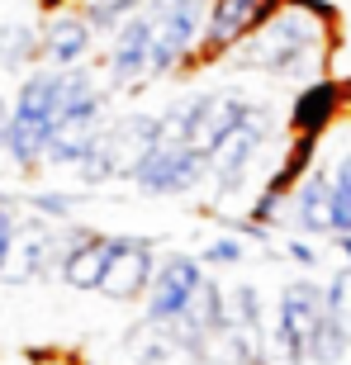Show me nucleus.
<instances>
[{
    "label": "nucleus",
    "mask_w": 351,
    "mask_h": 365,
    "mask_svg": "<svg viewBox=\"0 0 351 365\" xmlns=\"http://www.w3.org/2000/svg\"><path fill=\"white\" fill-rule=\"evenodd\" d=\"M0 204H14V190H0Z\"/></svg>",
    "instance_id": "obj_29"
},
{
    "label": "nucleus",
    "mask_w": 351,
    "mask_h": 365,
    "mask_svg": "<svg viewBox=\"0 0 351 365\" xmlns=\"http://www.w3.org/2000/svg\"><path fill=\"white\" fill-rule=\"evenodd\" d=\"M95 86L105 81L91 62L86 67H34L19 76L10 100V133H5V162L19 176H43V148H48L62 109L91 95Z\"/></svg>",
    "instance_id": "obj_2"
},
{
    "label": "nucleus",
    "mask_w": 351,
    "mask_h": 365,
    "mask_svg": "<svg viewBox=\"0 0 351 365\" xmlns=\"http://www.w3.org/2000/svg\"><path fill=\"white\" fill-rule=\"evenodd\" d=\"M327 318H332L351 341V271L347 266H337V271L327 275Z\"/></svg>",
    "instance_id": "obj_25"
},
{
    "label": "nucleus",
    "mask_w": 351,
    "mask_h": 365,
    "mask_svg": "<svg viewBox=\"0 0 351 365\" xmlns=\"http://www.w3.org/2000/svg\"><path fill=\"white\" fill-rule=\"evenodd\" d=\"M327 43H332L327 10H318L309 0H285L280 10L270 14L247 43H238L223 62L233 71H257V76H270V81L309 86L327 67Z\"/></svg>",
    "instance_id": "obj_1"
},
{
    "label": "nucleus",
    "mask_w": 351,
    "mask_h": 365,
    "mask_svg": "<svg viewBox=\"0 0 351 365\" xmlns=\"http://www.w3.org/2000/svg\"><path fill=\"white\" fill-rule=\"evenodd\" d=\"M252 95L243 91H195L190 95V128H185V148H195L200 157L223 143V138L238 128V123L252 114Z\"/></svg>",
    "instance_id": "obj_12"
},
{
    "label": "nucleus",
    "mask_w": 351,
    "mask_h": 365,
    "mask_svg": "<svg viewBox=\"0 0 351 365\" xmlns=\"http://www.w3.org/2000/svg\"><path fill=\"white\" fill-rule=\"evenodd\" d=\"M5 133H10V100L0 95V157H5Z\"/></svg>",
    "instance_id": "obj_28"
},
{
    "label": "nucleus",
    "mask_w": 351,
    "mask_h": 365,
    "mask_svg": "<svg viewBox=\"0 0 351 365\" xmlns=\"http://www.w3.org/2000/svg\"><path fill=\"white\" fill-rule=\"evenodd\" d=\"M327 209H332V166L313 162L299 185L290 190V204H285V223L280 228L299 232V237H318L327 242Z\"/></svg>",
    "instance_id": "obj_14"
},
{
    "label": "nucleus",
    "mask_w": 351,
    "mask_h": 365,
    "mask_svg": "<svg viewBox=\"0 0 351 365\" xmlns=\"http://www.w3.org/2000/svg\"><path fill=\"white\" fill-rule=\"evenodd\" d=\"M247 257H252V242H243V237L228 232V228L200 247V266L204 271H233V266H243Z\"/></svg>",
    "instance_id": "obj_22"
},
{
    "label": "nucleus",
    "mask_w": 351,
    "mask_h": 365,
    "mask_svg": "<svg viewBox=\"0 0 351 365\" xmlns=\"http://www.w3.org/2000/svg\"><path fill=\"white\" fill-rule=\"evenodd\" d=\"M105 138V152H109V166H114V180H133V171L148 162V152L157 148L162 138V123L152 109H123L100 128Z\"/></svg>",
    "instance_id": "obj_13"
},
{
    "label": "nucleus",
    "mask_w": 351,
    "mask_h": 365,
    "mask_svg": "<svg viewBox=\"0 0 351 365\" xmlns=\"http://www.w3.org/2000/svg\"><path fill=\"white\" fill-rule=\"evenodd\" d=\"M332 209H327V237L351 232V148L332 157Z\"/></svg>",
    "instance_id": "obj_20"
},
{
    "label": "nucleus",
    "mask_w": 351,
    "mask_h": 365,
    "mask_svg": "<svg viewBox=\"0 0 351 365\" xmlns=\"http://www.w3.org/2000/svg\"><path fill=\"white\" fill-rule=\"evenodd\" d=\"M209 180V162L185 143H157L148 152V162L133 171L128 185L148 200H176V195H195Z\"/></svg>",
    "instance_id": "obj_8"
},
{
    "label": "nucleus",
    "mask_w": 351,
    "mask_h": 365,
    "mask_svg": "<svg viewBox=\"0 0 351 365\" xmlns=\"http://www.w3.org/2000/svg\"><path fill=\"white\" fill-rule=\"evenodd\" d=\"M152 24V57H148V86H162L195 62L209 19V0H148L143 5Z\"/></svg>",
    "instance_id": "obj_4"
},
{
    "label": "nucleus",
    "mask_w": 351,
    "mask_h": 365,
    "mask_svg": "<svg viewBox=\"0 0 351 365\" xmlns=\"http://www.w3.org/2000/svg\"><path fill=\"white\" fill-rule=\"evenodd\" d=\"M275 252H280L285 261H295L299 271H318V266L327 261V242H318V237H299V232L275 237Z\"/></svg>",
    "instance_id": "obj_23"
},
{
    "label": "nucleus",
    "mask_w": 351,
    "mask_h": 365,
    "mask_svg": "<svg viewBox=\"0 0 351 365\" xmlns=\"http://www.w3.org/2000/svg\"><path fill=\"white\" fill-rule=\"evenodd\" d=\"M19 218H24V209H19V204H0V271H5V257H10V242H14Z\"/></svg>",
    "instance_id": "obj_26"
},
{
    "label": "nucleus",
    "mask_w": 351,
    "mask_h": 365,
    "mask_svg": "<svg viewBox=\"0 0 351 365\" xmlns=\"http://www.w3.org/2000/svg\"><path fill=\"white\" fill-rule=\"evenodd\" d=\"M270 128H275V105H270V100H257L252 114L204 157V162H209V180H204V185H209V204H204V209H209V214L228 218V209L252 190L257 166L266 162Z\"/></svg>",
    "instance_id": "obj_3"
},
{
    "label": "nucleus",
    "mask_w": 351,
    "mask_h": 365,
    "mask_svg": "<svg viewBox=\"0 0 351 365\" xmlns=\"http://www.w3.org/2000/svg\"><path fill=\"white\" fill-rule=\"evenodd\" d=\"M204 275L209 271H204L200 257H190V252L162 257L157 261V275H152V289H148V299H143V318H152V323H162V327H176L185 318L195 289L204 284Z\"/></svg>",
    "instance_id": "obj_11"
},
{
    "label": "nucleus",
    "mask_w": 351,
    "mask_h": 365,
    "mask_svg": "<svg viewBox=\"0 0 351 365\" xmlns=\"http://www.w3.org/2000/svg\"><path fill=\"white\" fill-rule=\"evenodd\" d=\"M342 114V86L332 76H318V81L299 86L290 109H285V133L290 138H323Z\"/></svg>",
    "instance_id": "obj_17"
},
{
    "label": "nucleus",
    "mask_w": 351,
    "mask_h": 365,
    "mask_svg": "<svg viewBox=\"0 0 351 365\" xmlns=\"http://www.w3.org/2000/svg\"><path fill=\"white\" fill-rule=\"evenodd\" d=\"M327 323V284L299 275L275 299V327H270V361L309 365V341Z\"/></svg>",
    "instance_id": "obj_5"
},
{
    "label": "nucleus",
    "mask_w": 351,
    "mask_h": 365,
    "mask_svg": "<svg viewBox=\"0 0 351 365\" xmlns=\"http://www.w3.org/2000/svg\"><path fill=\"white\" fill-rule=\"evenodd\" d=\"M327 252H337L342 266L351 271V232H337V237H327Z\"/></svg>",
    "instance_id": "obj_27"
},
{
    "label": "nucleus",
    "mask_w": 351,
    "mask_h": 365,
    "mask_svg": "<svg viewBox=\"0 0 351 365\" xmlns=\"http://www.w3.org/2000/svg\"><path fill=\"white\" fill-rule=\"evenodd\" d=\"M67 242H71V223H48L39 214H24L19 228H14V242H10V257H5V271H0V284H39L48 275H57L62 257H67Z\"/></svg>",
    "instance_id": "obj_6"
},
{
    "label": "nucleus",
    "mask_w": 351,
    "mask_h": 365,
    "mask_svg": "<svg viewBox=\"0 0 351 365\" xmlns=\"http://www.w3.org/2000/svg\"><path fill=\"white\" fill-rule=\"evenodd\" d=\"M143 5H148V0H81L76 10H81L86 24L95 29V38H109V34H114L123 19H133Z\"/></svg>",
    "instance_id": "obj_21"
},
{
    "label": "nucleus",
    "mask_w": 351,
    "mask_h": 365,
    "mask_svg": "<svg viewBox=\"0 0 351 365\" xmlns=\"http://www.w3.org/2000/svg\"><path fill=\"white\" fill-rule=\"evenodd\" d=\"M351 356V341H347V332H342L332 318H327L323 327H318V337L309 341V365H342Z\"/></svg>",
    "instance_id": "obj_24"
},
{
    "label": "nucleus",
    "mask_w": 351,
    "mask_h": 365,
    "mask_svg": "<svg viewBox=\"0 0 351 365\" xmlns=\"http://www.w3.org/2000/svg\"><path fill=\"white\" fill-rule=\"evenodd\" d=\"M280 5L285 0H209L204 38H200V53H195L190 67H214V62H223V57H228L238 43L252 38Z\"/></svg>",
    "instance_id": "obj_7"
},
{
    "label": "nucleus",
    "mask_w": 351,
    "mask_h": 365,
    "mask_svg": "<svg viewBox=\"0 0 351 365\" xmlns=\"http://www.w3.org/2000/svg\"><path fill=\"white\" fill-rule=\"evenodd\" d=\"M157 242L152 237H138V232H119V247L109 257L105 275H100V289L95 294L109 299V304H143L152 289V275H157Z\"/></svg>",
    "instance_id": "obj_10"
},
{
    "label": "nucleus",
    "mask_w": 351,
    "mask_h": 365,
    "mask_svg": "<svg viewBox=\"0 0 351 365\" xmlns=\"http://www.w3.org/2000/svg\"><path fill=\"white\" fill-rule=\"evenodd\" d=\"M39 67V24L34 19H0V71L24 76Z\"/></svg>",
    "instance_id": "obj_18"
},
{
    "label": "nucleus",
    "mask_w": 351,
    "mask_h": 365,
    "mask_svg": "<svg viewBox=\"0 0 351 365\" xmlns=\"http://www.w3.org/2000/svg\"><path fill=\"white\" fill-rule=\"evenodd\" d=\"M114 247H119V232H91L81 223H71V242H67L62 266H57V280L67 289H76V294H95Z\"/></svg>",
    "instance_id": "obj_16"
},
{
    "label": "nucleus",
    "mask_w": 351,
    "mask_h": 365,
    "mask_svg": "<svg viewBox=\"0 0 351 365\" xmlns=\"http://www.w3.org/2000/svg\"><path fill=\"white\" fill-rule=\"evenodd\" d=\"M148 57H152V24H148V14L138 10L133 19H123L105 38V71H100L105 91L109 95L143 91L148 86Z\"/></svg>",
    "instance_id": "obj_9"
},
{
    "label": "nucleus",
    "mask_w": 351,
    "mask_h": 365,
    "mask_svg": "<svg viewBox=\"0 0 351 365\" xmlns=\"http://www.w3.org/2000/svg\"><path fill=\"white\" fill-rule=\"evenodd\" d=\"M14 204L24 214H39L48 223H76V214L86 209V190H62V185H34V190H19Z\"/></svg>",
    "instance_id": "obj_19"
},
{
    "label": "nucleus",
    "mask_w": 351,
    "mask_h": 365,
    "mask_svg": "<svg viewBox=\"0 0 351 365\" xmlns=\"http://www.w3.org/2000/svg\"><path fill=\"white\" fill-rule=\"evenodd\" d=\"M95 57V29L81 10H57L39 24V67H86Z\"/></svg>",
    "instance_id": "obj_15"
}]
</instances>
